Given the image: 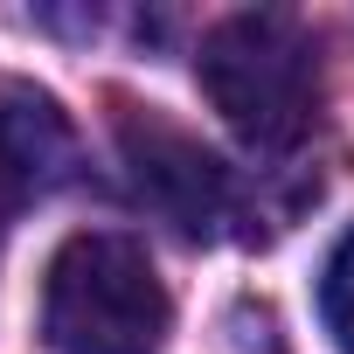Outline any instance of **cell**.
Returning <instances> with one entry per match:
<instances>
[{"mask_svg": "<svg viewBox=\"0 0 354 354\" xmlns=\"http://www.w3.org/2000/svg\"><path fill=\"white\" fill-rule=\"evenodd\" d=\"M111 139H118V167L132 195L174 236H188V243L223 236V223L236 216V174L223 167L216 146H202L188 125H174L160 104H132V97H118Z\"/></svg>", "mask_w": 354, "mask_h": 354, "instance_id": "3957f363", "label": "cell"}, {"mask_svg": "<svg viewBox=\"0 0 354 354\" xmlns=\"http://www.w3.org/2000/svg\"><path fill=\"white\" fill-rule=\"evenodd\" d=\"M70 174H77L70 111L28 77H0V243H8V230L35 202H49Z\"/></svg>", "mask_w": 354, "mask_h": 354, "instance_id": "277c9868", "label": "cell"}, {"mask_svg": "<svg viewBox=\"0 0 354 354\" xmlns=\"http://www.w3.org/2000/svg\"><path fill=\"white\" fill-rule=\"evenodd\" d=\"M174 299L139 236L77 230L42 271V340L49 354H160Z\"/></svg>", "mask_w": 354, "mask_h": 354, "instance_id": "7a4b0ae2", "label": "cell"}, {"mask_svg": "<svg viewBox=\"0 0 354 354\" xmlns=\"http://www.w3.org/2000/svg\"><path fill=\"white\" fill-rule=\"evenodd\" d=\"M195 77L243 146L285 153V146L306 139L313 104H319V42L299 15L243 8V15H223L202 35Z\"/></svg>", "mask_w": 354, "mask_h": 354, "instance_id": "6da1fadb", "label": "cell"}, {"mask_svg": "<svg viewBox=\"0 0 354 354\" xmlns=\"http://www.w3.org/2000/svg\"><path fill=\"white\" fill-rule=\"evenodd\" d=\"M319 319H326L333 347L354 354V223L340 230V243H333L326 264H319Z\"/></svg>", "mask_w": 354, "mask_h": 354, "instance_id": "5b68a950", "label": "cell"}]
</instances>
